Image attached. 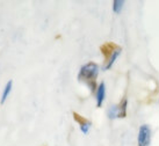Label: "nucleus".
Returning <instances> with one entry per match:
<instances>
[{
  "label": "nucleus",
  "instance_id": "1",
  "mask_svg": "<svg viewBox=\"0 0 159 146\" xmlns=\"http://www.w3.org/2000/svg\"><path fill=\"white\" fill-rule=\"evenodd\" d=\"M99 73V67L95 63H87L86 65L80 69L78 74V79L80 81H84L89 86L92 92H95L97 88V77Z\"/></svg>",
  "mask_w": 159,
  "mask_h": 146
},
{
  "label": "nucleus",
  "instance_id": "2",
  "mask_svg": "<svg viewBox=\"0 0 159 146\" xmlns=\"http://www.w3.org/2000/svg\"><path fill=\"white\" fill-rule=\"evenodd\" d=\"M108 115L111 118L115 117H125L127 115V99H123L120 102L119 106H113L108 111Z\"/></svg>",
  "mask_w": 159,
  "mask_h": 146
},
{
  "label": "nucleus",
  "instance_id": "3",
  "mask_svg": "<svg viewBox=\"0 0 159 146\" xmlns=\"http://www.w3.org/2000/svg\"><path fill=\"white\" fill-rule=\"evenodd\" d=\"M151 142V130L148 125H142L138 133V146H149Z\"/></svg>",
  "mask_w": 159,
  "mask_h": 146
},
{
  "label": "nucleus",
  "instance_id": "4",
  "mask_svg": "<svg viewBox=\"0 0 159 146\" xmlns=\"http://www.w3.org/2000/svg\"><path fill=\"white\" fill-rule=\"evenodd\" d=\"M120 49L121 48L117 46L115 43H113V42H108V43H105L103 45H101L100 50H101L102 55L105 56V59L108 62V60L111 58V56H113L117 50H120Z\"/></svg>",
  "mask_w": 159,
  "mask_h": 146
},
{
  "label": "nucleus",
  "instance_id": "5",
  "mask_svg": "<svg viewBox=\"0 0 159 146\" xmlns=\"http://www.w3.org/2000/svg\"><path fill=\"white\" fill-rule=\"evenodd\" d=\"M73 118L77 123L80 125V129H81V131L84 133H87L89 132V128H91V122L89 120H86L85 117H83L81 115H79L78 113H75L73 111Z\"/></svg>",
  "mask_w": 159,
  "mask_h": 146
},
{
  "label": "nucleus",
  "instance_id": "6",
  "mask_svg": "<svg viewBox=\"0 0 159 146\" xmlns=\"http://www.w3.org/2000/svg\"><path fill=\"white\" fill-rule=\"evenodd\" d=\"M105 95H106V88H105V84L101 82L99 85V87L97 89V104L98 107L102 106V102L105 100Z\"/></svg>",
  "mask_w": 159,
  "mask_h": 146
},
{
  "label": "nucleus",
  "instance_id": "7",
  "mask_svg": "<svg viewBox=\"0 0 159 146\" xmlns=\"http://www.w3.org/2000/svg\"><path fill=\"white\" fill-rule=\"evenodd\" d=\"M12 85H13V82H12V81H8L7 85L5 86V89H4V92H2V96H1V103H4V102L6 101V99H7V96H8V94L11 93Z\"/></svg>",
  "mask_w": 159,
  "mask_h": 146
},
{
  "label": "nucleus",
  "instance_id": "8",
  "mask_svg": "<svg viewBox=\"0 0 159 146\" xmlns=\"http://www.w3.org/2000/svg\"><path fill=\"white\" fill-rule=\"evenodd\" d=\"M120 53H121V49H120V50H117V51H116V52H115L114 55L111 56V59H109V60L107 62L106 66H105V70H108V69H111V65H113V64H114V62H115V60H116V58L119 57V55H120Z\"/></svg>",
  "mask_w": 159,
  "mask_h": 146
},
{
  "label": "nucleus",
  "instance_id": "9",
  "mask_svg": "<svg viewBox=\"0 0 159 146\" xmlns=\"http://www.w3.org/2000/svg\"><path fill=\"white\" fill-rule=\"evenodd\" d=\"M123 1L122 0H115L114 2H113V9H114L115 13H120L121 12V9L123 7Z\"/></svg>",
  "mask_w": 159,
  "mask_h": 146
}]
</instances>
